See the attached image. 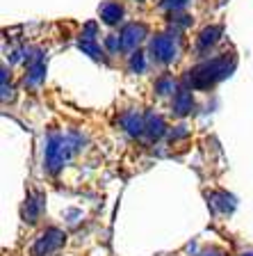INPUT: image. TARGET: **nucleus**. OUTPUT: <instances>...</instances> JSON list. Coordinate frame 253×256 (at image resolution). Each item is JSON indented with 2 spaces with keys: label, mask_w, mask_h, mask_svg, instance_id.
Instances as JSON below:
<instances>
[{
  "label": "nucleus",
  "mask_w": 253,
  "mask_h": 256,
  "mask_svg": "<svg viewBox=\"0 0 253 256\" xmlns=\"http://www.w3.org/2000/svg\"><path fill=\"white\" fill-rule=\"evenodd\" d=\"M233 66H235V58H233V55H219V58L210 60V62L196 66L194 71H190L187 82H190L194 90H208V87H212L222 78H226L233 71Z\"/></svg>",
  "instance_id": "obj_1"
},
{
  "label": "nucleus",
  "mask_w": 253,
  "mask_h": 256,
  "mask_svg": "<svg viewBox=\"0 0 253 256\" xmlns=\"http://www.w3.org/2000/svg\"><path fill=\"white\" fill-rule=\"evenodd\" d=\"M73 142L69 138H62V135H53L48 140V146H46V165L50 172H57L59 167L71 158L73 154Z\"/></svg>",
  "instance_id": "obj_2"
},
{
  "label": "nucleus",
  "mask_w": 253,
  "mask_h": 256,
  "mask_svg": "<svg viewBox=\"0 0 253 256\" xmlns=\"http://www.w3.org/2000/svg\"><path fill=\"white\" fill-rule=\"evenodd\" d=\"M151 53L158 62H171L176 58V39L171 34H158L151 42Z\"/></svg>",
  "instance_id": "obj_3"
},
{
  "label": "nucleus",
  "mask_w": 253,
  "mask_h": 256,
  "mask_svg": "<svg viewBox=\"0 0 253 256\" xmlns=\"http://www.w3.org/2000/svg\"><path fill=\"white\" fill-rule=\"evenodd\" d=\"M64 242V234L57 229H48L46 234H41V238H37L34 247H32V254L34 256H46L50 252H55L59 245Z\"/></svg>",
  "instance_id": "obj_4"
},
{
  "label": "nucleus",
  "mask_w": 253,
  "mask_h": 256,
  "mask_svg": "<svg viewBox=\"0 0 253 256\" xmlns=\"http://www.w3.org/2000/svg\"><path fill=\"white\" fill-rule=\"evenodd\" d=\"M144 34H146V28L139 26V23H130V26L123 28L119 37H121L123 48H135L144 39Z\"/></svg>",
  "instance_id": "obj_5"
},
{
  "label": "nucleus",
  "mask_w": 253,
  "mask_h": 256,
  "mask_svg": "<svg viewBox=\"0 0 253 256\" xmlns=\"http://www.w3.org/2000/svg\"><path fill=\"white\" fill-rule=\"evenodd\" d=\"M121 16H123V7L119 5V2H105V5L100 7V18L105 23H116V21H121Z\"/></svg>",
  "instance_id": "obj_6"
},
{
  "label": "nucleus",
  "mask_w": 253,
  "mask_h": 256,
  "mask_svg": "<svg viewBox=\"0 0 253 256\" xmlns=\"http://www.w3.org/2000/svg\"><path fill=\"white\" fill-rule=\"evenodd\" d=\"M123 126H126V130L130 135H139L144 130V128H146V122H144L142 117H139L137 112H130V114H123Z\"/></svg>",
  "instance_id": "obj_7"
},
{
  "label": "nucleus",
  "mask_w": 253,
  "mask_h": 256,
  "mask_svg": "<svg viewBox=\"0 0 253 256\" xmlns=\"http://www.w3.org/2000/svg\"><path fill=\"white\" fill-rule=\"evenodd\" d=\"M192 108H194V101H192L190 92H178L174 98V110L178 114H187V112H192Z\"/></svg>",
  "instance_id": "obj_8"
},
{
  "label": "nucleus",
  "mask_w": 253,
  "mask_h": 256,
  "mask_svg": "<svg viewBox=\"0 0 253 256\" xmlns=\"http://www.w3.org/2000/svg\"><path fill=\"white\" fill-rule=\"evenodd\" d=\"M219 34H222V28L219 26L206 28V30L201 32V37H199V48H208L210 44H215L217 39H219Z\"/></svg>",
  "instance_id": "obj_9"
},
{
  "label": "nucleus",
  "mask_w": 253,
  "mask_h": 256,
  "mask_svg": "<svg viewBox=\"0 0 253 256\" xmlns=\"http://www.w3.org/2000/svg\"><path fill=\"white\" fill-rule=\"evenodd\" d=\"M146 130L151 138H160V135L164 133V122L160 117H155V114H151V117L146 119Z\"/></svg>",
  "instance_id": "obj_10"
},
{
  "label": "nucleus",
  "mask_w": 253,
  "mask_h": 256,
  "mask_svg": "<svg viewBox=\"0 0 253 256\" xmlns=\"http://www.w3.org/2000/svg\"><path fill=\"white\" fill-rule=\"evenodd\" d=\"M130 66H132V71H144V69H146V60H144V55H142V53L132 55Z\"/></svg>",
  "instance_id": "obj_11"
},
{
  "label": "nucleus",
  "mask_w": 253,
  "mask_h": 256,
  "mask_svg": "<svg viewBox=\"0 0 253 256\" xmlns=\"http://www.w3.org/2000/svg\"><path fill=\"white\" fill-rule=\"evenodd\" d=\"M158 90H160V94H169V92L174 90V80H171V78L160 80V82H158Z\"/></svg>",
  "instance_id": "obj_12"
},
{
  "label": "nucleus",
  "mask_w": 253,
  "mask_h": 256,
  "mask_svg": "<svg viewBox=\"0 0 253 256\" xmlns=\"http://www.w3.org/2000/svg\"><path fill=\"white\" fill-rule=\"evenodd\" d=\"M162 5L169 10H180V7L187 5V0H162Z\"/></svg>",
  "instance_id": "obj_13"
},
{
  "label": "nucleus",
  "mask_w": 253,
  "mask_h": 256,
  "mask_svg": "<svg viewBox=\"0 0 253 256\" xmlns=\"http://www.w3.org/2000/svg\"><path fill=\"white\" fill-rule=\"evenodd\" d=\"M37 213H39V199H32L30 202V213H27V220L34 222L37 220Z\"/></svg>",
  "instance_id": "obj_14"
},
{
  "label": "nucleus",
  "mask_w": 253,
  "mask_h": 256,
  "mask_svg": "<svg viewBox=\"0 0 253 256\" xmlns=\"http://www.w3.org/2000/svg\"><path fill=\"white\" fill-rule=\"evenodd\" d=\"M244 256H253V254H244Z\"/></svg>",
  "instance_id": "obj_15"
}]
</instances>
